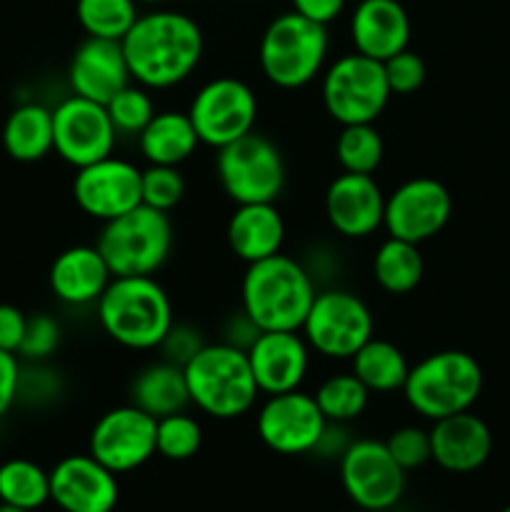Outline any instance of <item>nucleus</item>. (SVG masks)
<instances>
[{"instance_id":"41","label":"nucleus","mask_w":510,"mask_h":512,"mask_svg":"<svg viewBox=\"0 0 510 512\" xmlns=\"http://www.w3.org/2000/svg\"><path fill=\"white\" fill-rule=\"evenodd\" d=\"M203 345L205 340L198 328L185 323H173V328L168 330V335H165L163 343L158 345V350L163 353V360L185 368V365L203 350Z\"/></svg>"},{"instance_id":"46","label":"nucleus","mask_w":510,"mask_h":512,"mask_svg":"<svg viewBox=\"0 0 510 512\" xmlns=\"http://www.w3.org/2000/svg\"><path fill=\"white\" fill-rule=\"evenodd\" d=\"M0 512H30V510H23V508H18V505L0 503Z\"/></svg>"},{"instance_id":"28","label":"nucleus","mask_w":510,"mask_h":512,"mask_svg":"<svg viewBox=\"0 0 510 512\" xmlns=\"http://www.w3.org/2000/svg\"><path fill=\"white\" fill-rule=\"evenodd\" d=\"M5 153L18 163H38L53 150V110L40 103L18 105L3 125Z\"/></svg>"},{"instance_id":"7","label":"nucleus","mask_w":510,"mask_h":512,"mask_svg":"<svg viewBox=\"0 0 510 512\" xmlns=\"http://www.w3.org/2000/svg\"><path fill=\"white\" fill-rule=\"evenodd\" d=\"M98 250L115 278L155 275L173 250V223L163 210L140 203L100 228Z\"/></svg>"},{"instance_id":"4","label":"nucleus","mask_w":510,"mask_h":512,"mask_svg":"<svg viewBox=\"0 0 510 512\" xmlns=\"http://www.w3.org/2000/svg\"><path fill=\"white\" fill-rule=\"evenodd\" d=\"M190 405L215 420H235L250 413L260 390L250 370L248 353L228 343H205L185 365Z\"/></svg>"},{"instance_id":"39","label":"nucleus","mask_w":510,"mask_h":512,"mask_svg":"<svg viewBox=\"0 0 510 512\" xmlns=\"http://www.w3.org/2000/svg\"><path fill=\"white\" fill-rule=\"evenodd\" d=\"M60 345V325L53 315L35 313L25 323L23 343H20L18 355L28 363H43L58 350Z\"/></svg>"},{"instance_id":"43","label":"nucleus","mask_w":510,"mask_h":512,"mask_svg":"<svg viewBox=\"0 0 510 512\" xmlns=\"http://www.w3.org/2000/svg\"><path fill=\"white\" fill-rule=\"evenodd\" d=\"M25 323H28V315H23V310L0 303V350L18 355L25 335Z\"/></svg>"},{"instance_id":"8","label":"nucleus","mask_w":510,"mask_h":512,"mask_svg":"<svg viewBox=\"0 0 510 512\" xmlns=\"http://www.w3.org/2000/svg\"><path fill=\"white\" fill-rule=\"evenodd\" d=\"M323 108L338 125L375 123L388 108L390 93L383 63L360 53H345L320 75Z\"/></svg>"},{"instance_id":"5","label":"nucleus","mask_w":510,"mask_h":512,"mask_svg":"<svg viewBox=\"0 0 510 512\" xmlns=\"http://www.w3.org/2000/svg\"><path fill=\"white\" fill-rule=\"evenodd\" d=\"M328 50V25L313 23L290 10L270 20L263 30L258 45L260 73L275 88L300 90L323 75Z\"/></svg>"},{"instance_id":"34","label":"nucleus","mask_w":510,"mask_h":512,"mask_svg":"<svg viewBox=\"0 0 510 512\" xmlns=\"http://www.w3.org/2000/svg\"><path fill=\"white\" fill-rule=\"evenodd\" d=\"M75 15L88 38L123 40L140 13L138 0H78Z\"/></svg>"},{"instance_id":"2","label":"nucleus","mask_w":510,"mask_h":512,"mask_svg":"<svg viewBox=\"0 0 510 512\" xmlns=\"http://www.w3.org/2000/svg\"><path fill=\"white\" fill-rule=\"evenodd\" d=\"M318 283L300 260L290 255L250 263L240 283V310L263 330H300L313 305Z\"/></svg>"},{"instance_id":"38","label":"nucleus","mask_w":510,"mask_h":512,"mask_svg":"<svg viewBox=\"0 0 510 512\" xmlns=\"http://www.w3.org/2000/svg\"><path fill=\"white\" fill-rule=\"evenodd\" d=\"M383 443L405 473L423 468L425 463L433 460V455H430V433L418 428V425H403V428L393 430Z\"/></svg>"},{"instance_id":"20","label":"nucleus","mask_w":510,"mask_h":512,"mask_svg":"<svg viewBox=\"0 0 510 512\" xmlns=\"http://www.w3.org/2000/svg\"><path fill=\"white\" fill-rule=\"evenodd\" d=\"M248 363L260 393H290L305 383L310 345L300 330H263L248 348Z\"/></svg>"},{"instance_id":"11","label":"nucleus","mask_w":510,"mask_h":512,"mask_svg":"<svg viewBox=\"0 0 510 512\" xmlns=\"http://www.w3.org/2000/svg\"><path fill=\"white\" fill-rule=\"evenodd\" d=\"M200 145L220 150L253 133L258 120V98L253 88L233 75H220L200 85L188 108Z\"/></svg>"},{"instance_id":"9","label":"nucleus","mask_w":510,"mask_h":512,"mask_svg":"<svg viewBox=\"0 0 510 512\" xmlns=\"http://www.w3.org/2000/svg\"><path fill=\"white\" fill-rule=\"evenodd\" d=\"M215 175L235 205L275 203L285 185V160L273 140L253 130L215 150Z\"/></svg>"},{"instance_id":"14","label":"nucleus","mask_w":510,"mask_h":512,"mask_svg":"<svg viewBox=\"0 0 510 512\" xmlns=\"http://www.w3.org/2000/svg\"><path fill=\"white\" fill-rule=\"evenodd\" d=\"M155 428H158V420L153 415L143 413L133 403L118 405L95 420L90 430L88 453L115 475L130 473L158 453Z\"/></svg>"},{"instance_id":"31","label":"nucleus","mask_w":510,"mask_h":512,"mask_svg":"<svg viewBox=\"0 0 510 512\" xmlns=\"http://www.w3.org/2000/svg\"><path fill=\"white\" fill-rule=\"evenodd\" d=\"M50 500V473L25 458L5 460L0 465V503L38 510Z\"/></svg>"},{"instance_id":"12","label":"nucleus","mask_w":510,"mask_h":512,"mask_svg":"<svg viewBox=\"0 0 510 512\" xmlns=\"http://www.w3.org/2000/svg\"><path fill=\"white\" fill-rule=\"evenodd\" d=\"M345 495L360 510L385 512L400 503L405 493V470L395 463L383 440L360 438L338 458Z\"/></svg>"},{"instance_id":"3","label":"nucleus","mask_w":510,"mask_h":512,"mask_svg":"<svg viewBox=\"0 0 510 512\" xmlns=\"http://www.w3.org/2000/svg\"><path fill=\"white\" fill-rule=\"evenodd\" d=\"M95 313L103 333L128 350H155L175 323L170 295L153 275L113 278Z\"/></svg>"},{"instance_id":"35","label":"nucleus","mask_w":510,"mask_h":512,"mask_svg":"<svg viewBox=\"0 0 510 512\" xmlns=\"http://www.w3.org/2000/svg\"><path fill=\"white\" fill-rule=\"evenodd\" d=\"M105 110H108V118L113 123L118 138H138L143 133L145 125L153 120V115L158 113L155 110V100L150 95L148 88L138 83H128L120 93H115L113 98L105 103Z\"/></svg>"},{"instance_id":"29","label":"nucleus","mask_w":510,"mask_h":512,"mask_svg":"<svg viewBox=\"0 0 510 512\" xmlns=\"http://www.w3.org/2000/svg\"><path fill=\"white\" fill-rule=\"evenodd\" d=\"M350 373L370 390V393H395L403 390L408 380L410 363L403 350L390 340L370 338L358 353L350 358Z\"/></svg>"},{"instance_id":"37","label":"nucleus","mask_w":510,"mask_h":512,"mask_svg":"<svg viewBox=\"0 0 510 512\" xmlns=\"http://www.w3.org/2000/svg\"><path fill=\"white\" fill-rule=\"evenodd\" d=\"M185 195V178L175 165H148L140 173V200L143 205L170 213Z\"/></svg>"},{"instance_id":"21","label":"nucleus","mask_w":510,"mask_h":512,"mask_svg":"<svg viewBox=\"0 0 510 512\" xmlns=\"http://www.w3.org/2000/svg\"><path fill=\"white\" fill-rule=\"evenodd\" d=\"M68 83L73 95L100 105L133 83L120 40L85 38L70 58Z\"/></svg>"},{"instance_id":"26","label":"nucleus","mask_w":510,"mask_h":512,"mask_svg":"<svg viewBox=\"0 0 510 512\" xmlns=\"http://www.w3.org/2000/svg\"><path fill=\"white\" fill-rule=\"evenodd\" d=\"M200 138L188 113L160 110L138 135V150L148 165H180L198 150Z\"/></svg>"},{"instance_id":"17","label":"nucleus","mask_w":510,"mask_h":512,"mask_svg":"<svg viewBox=\"0 0 510 512\" xmlns=\"http://www.w3.org/2000/svg\"><path fill=\"white\" fill-rule=\"evenodd\" d=\"M140 173L130 160L108 155L93 165L75 170L73 198L88 218L108 223L120 218L128 210L138 208L140 200Z\"/></svg>"},{"instance_id":"23","label":"nucleus","mask_w":510,"mask_h":512,"mask_svg":"<svg viewBox=\"0 0 510 512\" xmlns=\"http://www.w3.org/2000/svg\"><path fill=\"white\" fill-rule=\"evenodd\" d=\"M355 53L385 63L410 43V18L398 0H360L350 15Z\"/></svg>"},{"instance_id":"13","label":"nucleus","mask_w":510,"mask_h":512,"mask_svg":"<svg viewBox=\"0 0 510 512\" xmlns=\"http://www.w3.org/2000/svg\"><path fill=\"white\" fill-rule=\"evenodd\" d=\"M118 133L105 105L68 95L53 108V150L75 170L113 155Z\"/></svg>"},{"instance_id":"19","label":"nucleus","mask_w":510,"mask_h":512,"mask_svg":"<svg viewBox=\"0 0 510 512\" xmlns=\"http://www.w3.org/2000/svg\"><path fill=\"white\" fill-rule=\"evenodd\" d=\"M325 218L348 240L368 238L383 228L385 193L373 175L340 173L325 190Z\"/></svg>"},{"instance_id":"18","label":"nucleus","mask_w":510,"mask_h":512,"mask_svg":"<svg viewBox=\"0 0 510 512\" xmlns=\"http://www.w3.org/2000/svg\"><path fill=\"white\" fill-rule=\"evenodd\" d=\"M118 475L93 455H68L50 470V500L63 512H113Z\"/></svg>"},{"instance_id":"1","label":"nucleus","mask_w":510,"mask_h":512,"mask_svg":"<svg viewBox=\"0 0 510 512\" xmlns=\"http://www.w3.org/2000/svg\"><path fill=\"white\" fill-rule=\"evenodd\" d=\"M133 83L148 90H168L185 83L203 60V30L178 10H153L138 15L123 40Z\"/></svg>"},{"instance_id":"42","label":"nucleus","mask_w":510,"mask_h":512,"mask_svg":"<svg viewBox=\"0 0 510 512\" xmlns=\"http://www.w3.org/2000/svg\"><path fill=\"white\" fill-rule=\"evenodd\" d=\"M20 360L15 353L0 350V418L15 405L20 393Z\"/></svg>"},{"instance_id":"24","label":"nucleus","mask_w":510,"mask_h":512,"mask_svg":"<svg viewBox=\"0 0 510 512\" xmlns=\"http://www.w3.org/2000/svg\"><path fill=\"white\" fill-rule=\"evenodd\" d=\"M98 245H73L50 265V290L55 298L73 308L95 305L113 280Z\"/></svg>"},{"instance_id":"45","label":"nucleus","mask_w":510,"mask_h":512,"mask_svg":"<svg viewBox=\"0 0 510 512\" xmlns=\"http://www.w3.org/2000/svg\"><path fill=\"white\" fill-rule=\"evenodd\" d=\"M345 8V0H293V10L313 23L328 25L340 18Z\"/></svg>"},{"instance_id":"44","label":"nucleus","mask_w":510,"mask_h":512,"mask_svg":"<svg viewBox=\"0 0 510 512\" xmlns=\"http://www.w3.org/2000/svg\"><path fill=\"white\" fill-rule=\"evenodd\" d=\"M258 335H260V330L255 328L253 320H250L248 315L240 310L238 315H230L228 323H225L223 343H228V345H233V348H240L248 353V348L255 343V338H258Z\"/></svg>"},{"instance_id":"30","label":"nucleus","mask_w":510,"mask_h":512,"mask_svg":"<svg viewBox=\"0 0 510 512\" xmlns=\"http://www.w3.org/2000/svg\"><path fill=\"white\" fill-rule=\"evenodd\" d=\"M425 275V263L415 243L400 238H385L373 258V278L385 293H413Z\"/></svg>"},{"instance_id":"27","label":"nucleus","mask_w":510,"mask_h":512,"mask_svg":"<svg viewBox=\"0 0 510 512\" xmlns=\"http://www.w3.org/2000/svg\"><path fill=\"white\" fill-rule=\"evenodd\" d=\"M130 403L155 420L180 413L190 405L185 370L168 360L145 365L130 383Z\"/></svg>"},{"instance_id":"48","label":"nucleus","mask_w":510,"mask_h":512,"mask_svg":"<svg viewBox=\"0 0 510 512\" xmlns=\"http://www.w3.org/2000/svg\"><path fill=\"white\" fill-rule=\"evenodd\" d=\"M498 512H510V505H505V508H503V510H498Z\"/></svg>"},{"instance_id":"15","label":"nucleus","mask_w":510,"mask_h":512,"mask_svg":"<svg viewBox=\"0 0 510 512\" xmlns=\"http://www.w3.org/2000/svg\"><path fill=\"white\" fill-rule=\"evenodd\" d=\"M453 215L450 190L435 178H410L385 195L383 228L390 238L425 243L448 225Z\"/></svg>"},{"instance_id":"22","label":"nucleus","mask_w":510,"mask_h":512,"mask_svg":"<svg viewBox=\"0 0 510 512\" xmlns=\"http://www.w3.org/2000/svg\"><path fill=\"white\" fill-rule=\"evenodd\" d=\"M428 433L433 463L448 473H473L483 468L493 453V433L488 423L470 410L435 420Z\"/></svg>"},{"instance_id":"32","label":"nucleus","mask_w":510,"mask_h":512,"mask_svg":"<svg viewBox=\"0 0 510 512\" xmlns=\"http://www.w3.org/2000/svg\"><path fill=\"white\" fill-rule=\"evenodd\" d=\"M383 158L385 143L375 123L340 125V135L335 138V160L343 173L373 175Z\"/></svg>"},{"instance_id":"40","label":"nucleus","mask_w":510,"mask_h":512,"mask_svg":"<svg viewBox=\"0 0 510 512\" xmlns=\"http://www.w3.org/2000/svg\"><path fill=\"white\" fill-rule=\"evenodd\" d=\"M383 70L385 80H388V88L393 95H413L415 90L423 88L425 78H428L425 60L410 48L400 50L398 55L385 60Z\"/></svg>"},{"instance_id":"16","label":"nucleus","mask_w":510,"mask_h":512,"mask_svg":"<svg viewBox=\"0 0 510 512\" xmlns=\"http://www.w3.org/2000/svg\"><path fill=\"white\" fill-rule=\"evenodd\" d=\"M325 425L328 420L320 413L315 398L303 390L268 395L255 415L258 438L278 455L313 453Z\"/></svg>"},{"instance_id":"25","label":"nucleus","mask_w":510,"mask_h":512,"mask_svg":"<svg viewBox=\"0 0 510 512\" xmlns=\"http://www.w3.org/2000/svg\"><path fill=\"white\" fill-rule=\"evenodd\" d=\"M230 250L245 265L283 253L285 220L275 203L238 205L225 228Z\"/></svg>"},{"instance_id":"36","label":"nucleus","mask_w":510,"mask_h":512,"mask_svg":"<svg viewBox=\"0 0 510 512\" xmlns=\"http://www.w3.org/2000/svg\"><path fill=\"white\" fill-rule=\"evenodd\" d=\"M200 445H203V428L185 410L165 415V418L158 420V428H155V450L165 460H175V463L190 460L198 453Z\"/></svg>"},{"instance_id":"47","label":"nucleus","mask_w":510,"mask_h":512,"mask_svg":"<svg viewBox=\"0 0 510 512\" xmlns=\"http://www.w3.org/2000/svg\"><path fill=\"white\" fill-rule=\"evenodd\" d=\"M138 3H145V5H163V3H168V0H138Z\"/></svg>"},{"instance_id":"33","label":"nucleus","mask_w":510,"mask_h":512,"mask_svg":"<svg viewBox=\"0 0 510 512\" xmlns=\"http://www.w3.org/2000/svg\"><path fill=\"white\" fill-rule=\"evenodd\" d=\"M313 398L328 423L348 425L365 413L370 390L353 373H335L318 385Z\"/></svg>"},{"instance_id":"6","label":"nucleus","mask_w":510,"mask_h":512,"mask_svg":"<svg viewBox=\"0 0 510 512\" xmlns=\"http://www.w3.org/2000/svg\"><path fill=\"white\" fill-rule=\"evenodd\" d=\"M483 390L480 363L465 350H440L410 365L403 398L420 418L435 420L465 413Z\"/></svg>"},{"instance_id":"10","label":"nucleus","mask_w":510,"mask_h":512,"mask_svg":"<svg viewBox=\"0 0 510 512\" xmlns=\"http://www.w3.org/2000/svg\"><path fill=\"white\" fill-rule=\"evenodd\" d=\"M310 350L328 360H350L375 333V320L363 298L343 288L315 293L300 328Z\"/></svg>"}]
</instances>
